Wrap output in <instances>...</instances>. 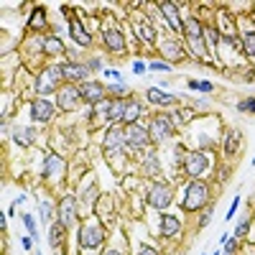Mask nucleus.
I'll list each match as a JSON object with an SVG mask.
<instances>
[{
    "label": "nucleus",
    "instance_id": "nucleus-1",
    "mask_svg": "<svg viewBox=\"0 0 255 255\" xmlns=\"http://www.w3.org/2000/svg\"><path fill=\"white\" fill-rule=\"evenodd\" d=\"M184 38H186V54L194 56L199 61H209V64H217L215 59L209 56L207 44H204V23L197 15H189L184 18Z\"/></svg>",
    "mask_w": 255,
    "mask_h": 255
},
{
    "label": "nucleus",
    "instance_id": "nucleus-2",
    "mask_svg": "<svg viewBox=\"0 0 255 255\" xmlns=\"http://www.w3.org/2000/svg\"><path fill=\"white\" fill-rule=\"evenodd\" d=\"M77 238H79V248L82 250H97V248L105 245V240H108V230H105V225H102V220L97 215H92V217H84L79 222Z\"/></svg>",
    "mask_w": 255,
    "mask_h": 255
},
{
    "label": "nucleus",
    "instance_id": "nucleus-3",
    "mask_svg": "<svg viewBox=\"0 0 255 255\" xmlns=\"http://www.w3.org/2000/svg\"><path fill=\"white\" fill-rule=\"evenodd\" d=\"M209 202H212V189H209V184L202 181V179H191V181L186 184V189H184L181 207H184L186 212H202V209L209 207Z\"/></svg>",
    "mask_w": 255,
    "mask_h": 255
},
{
    "label": "nucleus",
    "instance_id": "nucleus-4",
    "mask_svg": "<svg viewBox=\"0 0 255 255\" xmlns=\"http://www.w3.org/2000/svg\"><path fill=\"white\" fill-rule=\"evenodd\" d=\"M61 82H64V67H59V64H46V67L38 72L33 90H36L38 97H46L51 92H59Z\"/></svg>",
    "mask_w": 255,
    "mask_h": 255
},
{
    "label": "nucleus",
    "instance_id": "nucleus-5",
    "mask_svg": "<svg viewBox=\"0 0 255 255\" xmlns=\"http://www.w3.org/2000/svg\"><path fill=\"white\" fill-rule=\"evenodd\" d=\"M151 145V130L148 125L143 123H133V125H125V148L130 156H138L143 151H148Z\"/></svg>",
    "mask_w": 255,
    "mask_h": 255
},
{
    "label": "nucleus",
    "instance_id": "nucleus-6",
    "mask_svg": "<svg viewBox=\"0 0 255 255\" xmlns=\"http://www.w3.org/2000/svg\"><path fill=\"white\" fill-rule=\"evenodd\" d=\"M171 202H174V189H171V184L156 179V181H151V184L145 186V204L151 207V209L163 212Z\"/></svg>",
    "mask_w": 255,
    "mask_h": 255
},
{
    "label": "nucleus",
    "instance_id": "nucleus-7",
    "mask_svg": "<svg viewBox=\"0 0 255 255\" xmlns=\"http://www.w3.org/2000/svg\"><path fill=\"white\" fill-rule=\"evenodd\" d=\"M100 33H102L105 49H108L110 54H120V56L125 54L128 41H125V33H123V28H120L118 20H105L102 28H100Z\"/></svg>",
    "mask_w": 255,
    "mask_h": 255
},
{
    "label": "nucleus",
    "instance_id": "nucleus-8",
    "mask_svg": "<svg viewBox=\"0 0 255 255\" xmlns=\"http://www.w3.org/2000/svg\"><path fill=\"white\" fill-rule=\"evenodd\" d=\"M209 166H212V161H209L207 151H197V148H191V151H186V158L181 163V171L189 179H202L209 171Z\"/></svg>",
    "mask_w": 255,
    "mask_h": 255
},
{
    "label": "nucleus",
    "instance_id": "nucleus-9",
    "mask_svg": "<svg viewBox=\"0 0 255 255\" xmlns=\"http://www.w3.org/2000/svg\"><path fill=\"white\" fill-rule=\"evenodd\" d=\"M56 217H59V222L67 230L79 225V197L72 194V191H69V194H64L59 199V204H56Z\"/></svg>",
    "mask_w": 255,
    "mask_h": 255
},
{
    "label": "nucleus",
    "instance_id": "nucleus-10",
    "mask_svg": "<svg viewBox=\"0 0 255 255\" xmlns=\"http://www.w3.org/2000/svg\"><path fill=\"white\" fill-rule=\"evenodd\" d=\"M148 130H151V143L153 145H163L176 135V125L171 123V118H168L166 113H161L148 123Z\"/></svg>",
    "mask_w": 255,
    "mask_h": 255
},
{
    "label": "nucleus",
    "instance_id": "nucleus-11",
    "mask_svg": "<svg viewBox=\"0 0 255 255\" xmlns=\"http://www.w3.org/2000/svg\"><path fill=\"white\" fill-rule=\"evenodd\" d=\"M102 151L105 153H128L125 148V125H108L102 135Z\"/></svg>",
    "mask_w": 255,
    "mask_h": 255
},
{
    "label": "nucleus",
    "instance_id": "nucleus-12",
    "mask_svg": "<svg viewBox=\"0 0 255 255\" xmlns=\"http://www.w3.org/2000/svg\"><path fill=\"white\" fill-rule=\"evenodd\" d=\"M64 174H67V158L59 156V153H46L44 166H41V176L51 184H56V181L64 179Z\"/></svg>",
    "mask_w": 255,
    "mask_h": 255
},
{
    "label": "nucleus",
    "instance_id": "nucleus-13",
    "mask_svg": "<svg viewBox=\"0 0 255 255\" xmlns=\"http://www.w3.org/2000/svg\"><path fill=\"white\" fill-rule=\"evenodd\" d=\"M56 102H51L49 97H36L28 102V115L33 123H51L56 115Z\"/></svg>",
    "mask_w": 255,
    "mask_h": 255
},
{
    "label": "nucleus",
    "instance_id": "nucleus-14",
    "mask_svg": "<svg viewBox=\"0 0 255 255\" xmlns=\"http://www.w3.org/2000/svg\"><path fill=\"white\" fill-rule=\"evenodd\" d=\"M56 108L61 113H72L77 105L82 102V92H79V84H61L59 92H56Z\"/></svg>",
    "mask_w": 255,
    "mask_h": 255
},
{
    "label": "nucleus",
    "instance_id": "nucleus-15",
    "mask_svg": "<svg viewBox=\"0 0 255 255\" xmlns=\"http://www.w3.org/2000/svg\"><path fill=\"white\" fill-rule=\"evenodd\" d=\"M158 54H161V59L166 61V64H181L184 59H186V46L181 44V41H176L174 36H168V38H163V41H158Z\"/></svg>",
    "mask_w": 255,
    "mask_h": 255
},
{
    "label": "nucleus",
    "instance_id": "nucleus-16",
    "mask_svg": "<svg viewBox=\"0 0 255 255\" xmlns=\"http://www.w3.org/2000/svg\"><path fill=\"white\" fill-rule=\"evenodd\" d=\"M79 92H82V102H87L90 108L102 100H108V87L100 79H87L84 84H79Z\"/></svg>",
    "mask_w": 255,
    "mask_h": 255
},
{
    "label": "nucleus",
    "instance_id": "nucleus-17",
    "mask_svg": "<svg viewBox=\"0 0 255 255\" xmlns=\"http://www.w3.org/2000/svg\"><path fill=\"white\" fill-rule=\"evenodd\" d=\"M158 13L163 15V23L168 31L174 33H184V18L179 15V5L176 3H156Z\"/></svg>",
    "mask_w": 255,
    "mask_h": 255
},
{
    "label": "nucleus",
    "instance_id": "nucleus-18",
    "mask_svg": "<svg viewBox=\"0 0 255 255\" xmlns=\"http://www.w3.org/2000/svg\"><path fill=\"white\" fill-rule=\"evenodd\" d=\"M161 174H163V168H161V156L153 151V148L143 151V153H140V176L156 181Z\"/></svg>",
    "mask_w": 255,
    "mask_h": 255
},
{
    "label": "nucleus",
    "instance_id": "nucleus-19",
    "mask_svg": "<svg viewBox=\"0 0 255 255\" xmlns=\"http://www.w3.org/2000/svg\"><path fill=\"white\" fill-rule=\"evenodd\" d=\"M61 67H64V82L67 84H84L90 79V67L82 61H67Z\"/></svg>",
    "mask_w": 255,
    "mask_h": 255
},
{
    "label": "nucleus",
    "instance_id": "nucleus-20",
    "mask_svg": "<svg viewBox=\"0 0 255 255\" xmlns=\"http://www.w3.org/2000/svg\"><path fill=\"white\" fill-rule=\"evenodd\" d=\"M69 36H72V41L77 46H82V49H90L92 44H95V38H92V33L84 28V23L77 18V15H69Z\"/></svg>",
    "mask_w": 255,
    "mask_h": 255
},
{
    "label": "nucleus",
    "instance_id": "nucleus-21",
    "mask_svg": "<svg viewBox=\"0 0 255 255\" xmlns=\"http://www.w3.org/2000/svg\"><path fill=\"white\" fill-rule=\"evenodd\" d=\"M158 232H161V238H166V240L179 238L181 235V220L176 215L161 212V215H158Z\"/></svg>",
    "mask_w": 255,
    "mask_h": 255
},
{
    "label": "nucleus",
    "instance_id": "nucleus-22",
    "mask_svg": "<svg viewBox=\"0 0 255 255\" xmlns=\"http://www.w3.org/2000/svg\"><path fill=\"white\" fill-rule=\"evenodd\" d=\"M145 97L151 105H156V108H174V105H179V97L174 92H163L161 87H148Z\"/></svg>",
    "mask_w": 255,
    "mask_h": 255
},
{
    "label": "nucleus",
    "instance_id": "nucleus-23",
    "mask_svg": "<svg viewBox=\"0 0 255 255\" xmlns=\"http://www.w3.org/2000/svg\"><path fill=\"white\" fill-rule=\"evenodd\" d=\"M28 31L31 33H41V36H46V31H49V15H46V10L41 5L33 8V13L28 18Z\"/></svg>",
    "mask_w": 255,
    "mask_h": 255
},
{
    "label": "nucleus",
    "instance_id": "nucleus-24",
    "mask_svg": "<svg viewBox=\"0 0 255 255\" xmlns=\"http://www.w3.org/2000/svg\"><path fill=\"white\" fill-rule=\"evenodd\" d=\"M145 113V108H143V102L140 100H135V97H130L125 102V115H123V125H133V123H140V115Z\"/></svg>",
    "mask_w": 255,
    "mask_h": 255
},
{
    "label": "nucleus",
    "instance_id": "nucleus-25",
    "mask_svg": "<svg viewBox=\"0 0 255 255\" xmlns=\"http://www.w3.org/2000/svg\"><path fill=\"white\" fill-rule=\"evenodd\" d=\"M10 138H13L15 145H20V148H31V145L36 143V130H33V128H26V125H18V128H13Z\"/></svg>",
    "mask_w": 255,
    "mask_h": 255
},
{
    "label": "nucleus",
    "instance_id": "nucleus-26",
    "mask_svg": "<svg viewBox=\"0 0 255 255\" xmlns=\"http://www.w3.org/2000/svg\"><path fill=\"white\" fill-rule=\"evenodd\" d=\"M220 41H222V33L217 26H204V44H207V51L212 54V59L217 61V49H220ZM220 64V61H217Z\"/></svg>",
    "mask_w": 255,
    "mask_h": 255
},
{
    "label": "nucleus",
    "instance_id": "nucleus-27",
    "mask_svg": "<svg viewBox=\"0 0 255 255\" xmlns=\"http://www.w3.org/2000/svg\"><path fill=\"white\" fill-rule=\"evenodd\" d=\"M44 54L46 56H64L67 54V46H64V41L56 33H46L44 36Z\"/></svg>",
    "mask_w": 255,
    "mask_h": 255
},
{
    "label": "nucleus",
    "instance_id": "nucleus-28",
    "mask_svg": "<svg viewBox=\"0 0 255 255\" xmlns=\"http://www.w3.org/2000/svg\"><path fill=\"white\" fill-rule=\"evenodd\" d=\"M135 36L143 41V44L153 46L158 41V31H156V23H135Z\"/></svg>",
    "mask_w": 255,
    "mask_h": 255
},
{
    "label": "nucleus",
    "instance_id": "nucleus-29",
    "mask_svg": "<svg viewBox=\"0 0 255 255\" xmlns=\"http://www.w3.org/2000/svg\"><path fill=\"white\" fill-rule=\"evenodd\" d=\"M240 44H243V54L255 59V28L253 26L240 28Z\"/></svg>",
    "mask_w": 255,
    "mask_h": 255
},
{
    "label": "nucleus",
    "instance_id": "nucleus-30",
    "mask_svg": "<svg viewBox=\"0 0 255 255\" xmlns=\"http://www.w3.org/2000/svg\"><path fill=\"white\" fill-rule=\"evenodd\" d=\"M67 232H69V230L64 227L59 220L51 222V225H49V245H51V248H61L64 240H67Z\"/></svg>",
    "mask_w": 255,
    "mask_h": 255
},
{
    "label": "nucleus",
    "instance_id": "nucleus-31",
    "mask_svg": "<svg viewBox=\"0 0 255 255\" xmlns=\"http://www.w3.org/2000/svg\"><path fill=\"white\" fill-rule=\"evenodd\" d=\"M238 145H240V133L235 130V128H227V130H225V143H222L225 156H235Z\"/></svg>",
    "mask_w": 255,
    "mask_h": 255
},
{
    "label": "nucleus",
    "instance_id": "nucleus-32",
    "mask_svg": "<svg viewBox=\"0 0 255 255\" xmlns=\"http://www.w3.org/2000/svg\"><path fill=\"white\" fill-rule=\"evenodd\" d=\"M125 102H128V100H113L110 113H108V125H120V123H123V115H125Z\"/></svg>",
    "mask_w": 255,
    "mask_h": 255
},
{
    "label": "nucleus",
    "instance_id": "nucleus-33",
    "mask_svg": "<svg viewBox=\"0 0 255 255\" xmlns=\"http://www.w3.org/2000/svg\"><path fill=\"white\" fill-rule=\"evenodd\" d=\"M168 118H171L174 125H184L189 123L191 118H194V110H189V108H179V110H171V113H166Z\"/></svg>",
    "mask_w": 255,
    "mask_h": 255
},
{
    "label": "nucleus",
    "instance_id": "nucleus-34",
    "mask_svg": "<svg viewBox=\"0 0 255 255\" xmlns=\"http://www.w3.org/2000/svg\"><path fill=\"white\" fill-rule=\"evenodd\" d=\"M51 215H54V204L49 199H41L38 202V217L44 225H51Z\"/></svg>",
    "mask_w": 255,
    "mask_h": 255
},
{
    "label": "nucleus",
    "instance_id": "nucleus-35",
    "mask_svg": "<svg viewBox=\"0 0 255 255\" xmlns=\"http://www.w3.org/2000/svg\"><path fill=\"white\" fill-rule=\"evenodd\" d=\"M110 105H113L110 97H108V100H102V102H97V105H92V118H105V120H108Z\"/></svg>",
    "mask_w": 255,
    "mask_h": 255
},
{
    "label": "nucleus",
    "instance_id": "nucleus-36",
    "mask_svg": "<svg viewBox=\"0 0 255 255\" xmlns=\"http://www.w3.org/2000/svg\"><path fill=\"white\" fill-rule=\"evenodd\" d=\"M108 92H113V100H130V90L125 87V84H110Z\"/></svg>",
    "mask_w": 255,
    "mask_h": 255
},
{
    "label": "nucleus",
    "instance_id": "nucleus-37",
    "mask_svg": "<svg viewBox=\"0 0 255 255\" xmlns=\"http://www.w3.org/2000/svg\"><path fill=\"white\" fill-rule=\"evenodd\" d=\"M235 108H238V113H250V115H255V97H245V100H240Z\"/></svg>",
    "mask_w": 255,
    "mask_h": 255
},
{
    "label": "nucleus",
    "instance_id": "nucleus-38",
    "mask_svg": "<svg viewBox=\"0 0 255 255\" xmlns=\"http://www.w3.org/2000/svg\"><path fill=\"white\" fill-rule=\"evenodd\" d=\"M20 217H23V225H26V230H28V235L36 240V238H38V230H36V220L31 217V212H26V215H20Z\"/></svg>",
    "mask_w": 255,
    "mask_h": 255
},
{
    "label": "nucleus",
    "instance_id": "nucleus-39",
    "mask_svg": "<svg viewBox=\"0 0 255 255\" xmlns=\"http://www.w3.org/2000/svg\"><path fill=\"white\" fill-rule=\"evenodd\" d=\"M250 225H253V220L250 217H245V220H240L238 222V227H235V238L240 240V238H245L248 232H250Z\"/></svg>",
    "mask_w": 255,
    "mask_h": 255
},
{
    "label": "nucleus",
    "instance_id": "nucleus-40",
    "mask_svg": "<svg viewBox=\"0 0 255 255\" xmlns=\"http://www.w3.org/2000/svg\"><path fill=\"white\" fill-rule=\"evenodd\" d=\"M148 72H171V64L153 59V61H148Z\"/></svg>",
    "mask_w": 255,
    "mask_h": 255
},
{
    "label": "nucleus",
    "instance_id": "nucleus-41",
    "mask_svg": "<svg viewBox=\"0 0 255 255\" xmlns=\"http://www.w3.org/2000/svg\"><path fill=\"white\" fill-rule=\"evenodd\" d=\"M240 202H243V197H240V194H235V199H232V204H230V209H227V215H225V222H230L232 217H235V212H238Z\"/></svg>",
    "mask_w": 255,
    "mask_h": 255
},
{
    "label": "nucleus",
    "instance_id": "nucleus-42",
    "mask_svg": "<svg viewBox=\"0 0 255 255\" xmlns=\"http://www.w3.org/2000/svg\"><path fill=\"white\" fill-rule=\"evenodd\" d=\"M238 253V238H230L222 248V255H235Z\"/></svg>",
    "mask_w": 255,
    "mask_h": 255
},
{
    "label": "nucleus",
    "instance_id": "nucleus-43",
    "mask_svg": "<svg viewBox=\"0 0 255 255\" xmlns=\"http://www.w3.org/2000/svg\"><path fill=\"white\" fill-rule=\"evenodd\" d=\"M212 215H215V212H212L209 207H207V209H202V217H199V230H204V227L212 222Z\"/></svg>",
    "mask_w": 255,
    "mask_h": 255
},
{
    "label": "nucleus",
    "instance_id": "nucleus-44",
    "mask_svg": "<svg viewBox=\"0 0 255 255\" xmlns=\"http://www.w3.org/2000/svg\"><path fill=\"white\" fill-rule=\"evenodd\" d=\"M87 67H90V72H100V69H102V59H100V56H92V59L87 61Z\"/></svg>",
    "mask_w": 255,
    "mask_h": 255
},
{
    "label": "nucleus",
    "instance_id": "nucleus-45",
    "mask_svg": "<svg viewBox=\"0 0 255 255\" xmlns=\"http://www.w3.org/2000/svg\"><path fill=\"white\" fill-rule=\"evenodd\" d=\"M133 72H135L138 77H143V74L148 72V64H145V61H133Z\"/></svg>",
    "mask_w": 255,
    "mask_h": 255
},
{
    "label": "nucleus",
    "instance_id": "nucleus-46",
    "mask_svg": "<svg viewBox=\"0 0 255 255\" xmlns=\"http://www.w3.org/2000/svg\"><path fill=\"white\" fill-rule=\"evenodd\" d=\"M102 74H105V77H108V79H115L118 84L123 82V77H120V72H118V69H102Z\"/></svg>",
    "mask_w": 255,
    "mask_h": 255
},
{
    "label": "nucleus",
    "instance_id": "nucleus-47",
    "mask_svg": "<svg viewBox=\"0 0 255 255\" xmlns=\"http://www.w3.org/2000/svg\"><path fill=\"white\" fill-rule=\"evenodd\" d=\"M212 90H215V84L209 79H199V92H212Z\"/></svg>",
    "mask_w": 255,
    "mask_h": 255
},
{
    "label": "nucleus",
    "instance_id": "nucleus-48",
    "mask_svg": "<svg viewBox=\"0 0 255 255\" xmlns=\"http://www.w3.org/2000/svg\"><path fill=\"white\" fill-rule=\"evenodd\" d=\"M138 255H158V250H156L153 245H143V248L138 250Z\"/></svg>",
    "mask_w": 255,
    "mask_h": 255
},
{
    "label": "nucleus",
    "instance_id": "nucleus-49",
    "mask_svg": "<svg viewBox=\"0 0 255 255\" xmlns=\"http://www.w3.org/2000/svg\"><path fill=\"white\" fill-rule=\"evenodd\" d=\"M20 245H23L26 250H31V248H33V238H28V235H23V238H20Z\"/></svg>",
    "mask_w": 255,
    "mask_h": 255
},
{
    "label": "nucleus",
    "instance_id": "nucleus-50",
    "mask_svg": "<svg viewBox=\"0 0 255 255\" xmlns=\"http://www.w3.org/2000/svg\"><path fill=\"white\" fill-rule=\"evenodd\" d=\"M186 87H189L191 92H199V79H189V82H186Z\"/></svg>",
    "mask_w": 255,
    "mask_h": 255
},
{
    "label": "nucleus",
    "instance_id": "nucleus-51",
    "mask_svg": "<svg viewBox=\"0 0 255 255\" xmlns=\"http://www.w3.org/2000/svg\"><path fill=\"white\" fill-rule=\"evenodd\" d=\"M100 255H123V253H120L118 248H105V250H102Z\"/></svg>",
    "mask_w": 255,
    "mask_h": 255
},
{
    "label": "nucleus",
    "instance_id": "nucleus-52",
    "mask_svg": "<svg viewBox=\"0 0 255 255\" xmlns=\"http://www.w3.org/2000/svg\"><path fill=\"white\" fill-rule=\"evenodd\" d=\"M0 230H8V215H0Z\"/></svg>",
    "mask_w": 255,
    "mask_h": 255
},
{
    "label": "nucleus",
    "instance_id": "nucleus-53",
    "mask_svg": "<svg viewBox=\"0 0 255 255\" xmlns=\"http://www.w3.org/2000/svg\"><path fill=\"white\" fill-rule=\"evenodd\" d=\"M3 138H8V120L3 118Z\"/></svg>",
    "mask_w": 255,
    "mask_h": 255
},
{
    "label": "nucleus",
    "instance_id": "nucleus-54",
    "mask_svg": "<svg viewBox=\"0 0 255 255\" xmlns=\"http://www.w3.org/2000/svg\"><path fill=\"white\" fill-rule=\"evenodd\" d=\"M253 166H255V156H253Z\"/></svg>",
    "mask_w": 255,
    "mask_h": 255
},
{
    "label": "nucleus",
    "instance_id": "nucleus-55",
    "mask_svg": "<svg viewBox=\"0 0 255 255\" xmlns=\"http://www.w3.org/2000/svg\"><path fill=\"white\" fill-rule=\"evenodd\" d=\"M36 255H41V253H36Z\"/></svg>",
    "mask_w": 255,
    "mask_h": 255
},
{
    "label": "nucleus",
    "instance_id": "nucleus-56",
    "mask_svg": "<svg viewBox=\"0 0 255 255\" xmlns=\"http://www.w3.org/2000/svg\"><path fill=\"white\" fill-rule=\"evenodd\" d=\"M204 255H209V253H204Z\"/></svg>",
    "mask_w": 255,
    "mask_h": 255
}]
</instances>
